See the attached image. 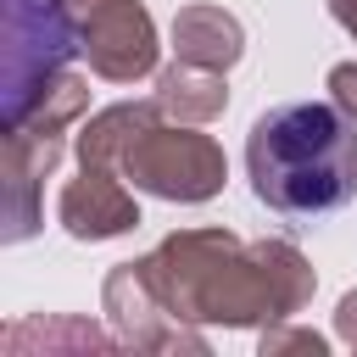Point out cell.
<instances>
[{
  "instance_id": "1",
  "label": "cell",
  "mask_w": 357,
  "mask_h": 357,
  "mask_svg": "<svg viewBox=\"0 0 357 357\" xmlns=\"http://www.w3.org/2000/svg\"><path fill=\"white\" fill-rule=\"evenodd\" d=\"M156 296L184 324H279L312 301V268L290 240H240L229 229H184L167 234L151 257H139Z\"/></svg>"
},
{
  "instance_id": "2",
  "label": "cell",
  "mask_w": 357,
  "mask_h": 357,
  "mask_svg": "<svg viewBox=\"0 0 357 357\" xmlns=\"http://www.w3.org/2000/svg\"><path fill=\"white\" fill-rule=\"evenodd\" d=\"M245 173L262 206L318 218L357 195V123L329 100H290L251 123Z\"/></svg>"
},
{
  "instance_id": "3",
  "label": "cell",
  "mask_w": 357,
  "mask_h": 357,
  "mask_svg": "<svg viewBox=\"0 0 357 357\" xmlns=\"http://www.w3.org/2000/svg\"><path fill=\"white\" fill-rule=\"evenodd\" d=\"M84 11L73 0H6V78H0V117L6 128L28 112L39 84L67 67L78 50Z\"/></svg>"
},
{
  "instance_id": "4",
  "label": "cell",
  "mask_w": 357,
  "mask_h": 357,
  "mask_svg": "<svg viewBox=\"0 0 357 357\" xmlns=\"http://www.w3.org/2000/svg\"><path fill=\"white\" fill-rule=\"evenodd\" d=\"M123 178L162 201H212L229 178V162L212 134H195V123H178V128L151 123L123 156Z\"/></svg>"
},
{
  "instance_id": "5",
  "label": "cell",
  "mask_w": 357,
  "mask_h": 357,
  "mask_svg": "<svg viewBox=\"0 0 357 357\" xmlns=\"http://www.w3.org/2000/svg\"><path fill=\"white\" fill-rule=\"evenodd\" d=\"M156 22L139 0H89L78 22V56L106 84H134L156 67Z\"/></svg>"
},
{
  "instance_id": "6",
  "label": "cell",
  "mask_w": 357,
  "mask_h": 357,
  "mask_svg": "<svg viewBox=\"0 0 357 357\" xmlns=\"http://www.w3.org/2000/svg\"><path fill=\"white\" fill-rule=\"evenodd\" d=\"M100 301H106V318H112L117 340H128V346H145V351H173V346L201 351V346H206L201 335L184 329V318L167 312V301L156 296L145 262H117V268L106 273Z\"/></svg>"
},
{
  "instance_id": "7",
  "label": "cell",
  "mask_w": 357,
  "mask_h": 357,
  "mask_svg": "<svg viewBox=\"0 0 357 357\" xmlns=\"http://www.w3.org/2000/svg\"><path fill=\"white\" fill-rule=\"evenodd\" d=\"M61 162V134L11 128L6 134V178H0V240L17 245L39 229V190Z\"/></svg>"
},
{
  "instance_id": "8",
  "label": "cell",
  "mask_w": 357,
  "mask_h": 357,
  "mask_svg": "<svg viewBox=\"0 0 357 357\" xmlns=\"http://www.w3.org/2000/svg\"><path fill=\"white\" fill-rule=\"evenodd\" d=\"M56 218L73 240H112V234H128L139 223V201H134V190H123V173L78 167V178L61 184Z\"/></svg>"
},
{
  "instance_id": "9",
  "label": "cell",
  "mask_w": 357,
  "mask_h": 357,
  "mask_svg": "<svg viewBox=\"0 0 357 357\" xmlns=\"http://www.w3.org/2000/svg\"><path fill=\"white\" fill-rule=\"evenodd\" d=\"M162 117L167 112H162L156 95L151 100H117V106L95 112L84 123V134H78V167H112V173H123V156L134 151V139L151 123H162Z\"/></svg>"
},
{
  "instance_id": "10",
  "label": "cell",
  "mask_w": 357,
  "mask_h": 357,
  "mask_svg": "<svg viewBox=\"0 0 357 357\" xmlns=\"http://www.w3.org/2000/svg\"><path fill=\"white\" fill-rule=\"evenodd\" d=\"M173 50H178V61L229 73L240 61V50H245V28L223 6H184L173 17Z\"/></svg>"
},
{
  "instance_id": "11",
  "label": "cell",
  "mask_w": 357,
  "mask_h": 357,
  "mask_svg": "<svg viewBox=\"0 0 357 357\" xmlns=\"http://www.w3.org/2000/svg\"><path fill=\"white\" fill-rule=\"evenodd\" d=\"M156 100H162V112L167 117H178V123H212L223 106H229V84H223V73L218 67H195V61H173V67H162L156 73Z\"/></svg>"
},
{
  "instance_id": "12",
  "label": "cell",
  "mask_w": 357,
  "mask_h": 357,
  "mask_svg": "<svg viewBox=\"0 0 357 357\" xmlns=\"http://www.w3.org/2000/svg\"><path fill=\"white\" fill-rule=\"evenodd\" d=\"M89 112V78H78V73H50L45 84H39V95L28 100V112L11 123V128H33V134H61L67 123H78ZM6 128V134H11Z\"/></svg>"
},
{
  "instance_id": "13",
  "label": "cell",
  "mask_w": 357,
  "mask_h": 357,
  "mask_svg": "<svg viewBox=\"0 0 357 357\" xmlns=\"http://www.w3.org/2000/svg\"><path fill=\"white\" fill-rule=\"evenodd\" d=\"M112 346V335H100L95 324H45V318H28V324H11L6 329V351H28V346Z\"/></svg>"
},
{
  "instance_id": "14",
  "label": "cell",
  "mask_w": 357,
  "mask_h": 357,
  "mask_svg": "<svg viewBox=\"0 0 357 357\" xmlns=\"http://www.w3.org/2000/svg\"><path fill=\"white\" fill-rule=\"evenodd\" d=\"M273 351H312V357H324V340L312 329H268L262 335V357H273Z\"/></svg>"
},
{
  "instance_id": "15",
  "label": "cell",
  "mask_w": 357,
  "mask_h": 357,
  "mask_svg": "<svg viewBox=\"0 0 357 357\" xmlns=\"http://www.w3.org/2000/svg\"><path fill=\"white\" fill-rule=\"evenodd\" d=\"M329 100L357 123V61H340V67H329Z\"/></svg>"
},
{
  "instance_id": "16",
  "label": "cell",
  "mask_w": 357,
  "mask_h": 357,
  "mask_svg": "<svg viewBox=\"0 0 357 357\" xmlns=\"http://www.w3.org/2000/svg\"><path fill=\"white\" fill-rule=\"evenodd\" d=\"M335 335H340L346 346H357V290H351V296L335 307Z\"/></svg>"
},
{
  "instance_id": "17",
  "label": "cell",
  "mask_w": 357,
  "mask_h": 357,
  "mask_svg": "<svg viewBox=\"0 0 357 357\" xmlns=\"http://www.w3.org/2000/svg\"><path fill=\"white\" fill-rule=\"evenodd\" d=\"M329 11H335V22L357 39V0H329Z\"/></svg>"
},
{
  "instance_id": "18",
  "label": "cell",
  "mask_w": 357,
  "mask_h": 357,
  "mask_svg": "<svg viewBox=\"0 0 357 357\" xmlns=\"http://www.w3.org/2000/svg\"><path fill=\"white\" fill-rule=\"evenodd\" d=\"M73 6H78V11H84V6H89V0H73Z\"/></svg>"
}]
</instances>
